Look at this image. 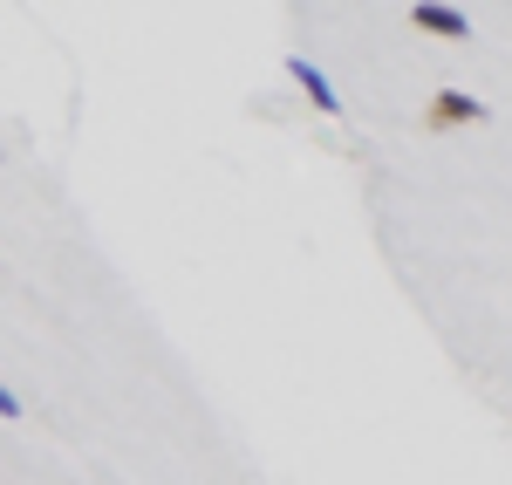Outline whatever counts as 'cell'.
<instances>
[{
  "mask_svg": "<svg viewBox=\"0 0 512 485\" xmlns=\"http://www.w3.org/2000/svg\"><path fill=\"white\" fill-rule=\"evenodd\" d=\"M485 117H492V110H485L478 96H465V89H437L431 110H424V130L444 137V130H465V123H485Z\"/></svg>",
  "mask_w": 512,
  "mask_h": 485,
  "instance_id": "cell-1",
  "label": "cell"
},
{
  "mask_svg": "<svg viewBox=\"0 0 512 485\" xmlns=\"http://www.w3.org/2000/svg\"><path fill=\"white\" fill-rule=\"evenodd\" d=\"M0 417H7V424L21 417V397H14V390H0Z\"/></svg>",
  "mask_w": 512,
  "mask_h": 485,
  "instance_id": "cell-4",
  "label": "cell"
},
{
  "mask_svg": "<svg viewBox=\"0 0 512 485\" xmlns=\"http://www.w3.org/2000/svg\"><path fill=\"white\" fill-rule=\"evenodd\" d=\"M410 28H417V35H437V41H472V21H465L458 7H437V0L410 7Z\"/></svg>",
  "mask_w": 512,
  "mask_h": 485,
  "instance_id": "cell-2",
  "label": "cell"
},
{
  "mask_svg": "<svg viewBox=\"0 0 512 485\" xmlns=\"http://www.w3.org/2000/svg\"><path fill=\"white\" fill-rule=\"evenodd\" d=\"M287 76H294L301 89H308V103H315L321 117H342V96H335V82L321 76V69L308 62V55H294V62H287Z\"/></svg>",
  "mask_w": 512,
  "mask_h": 485,
  "instance_id": "cell-3",
  "label": "cell"
}]
</instances>
